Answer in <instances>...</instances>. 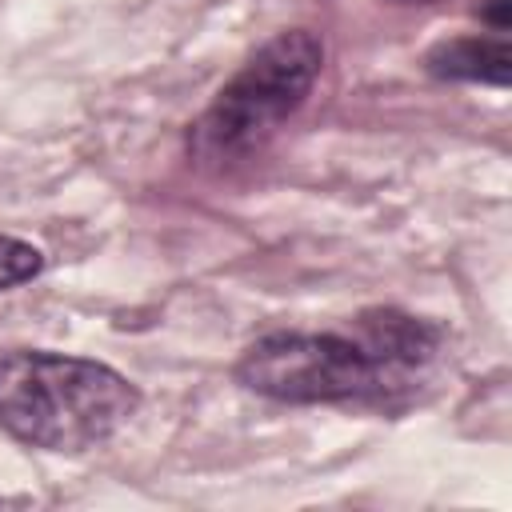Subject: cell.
Listing matches in <instances>:
<instances>
[{"mask_svg": "<svg viewBox=\"0 0 512 512\" xmlns=\"http://www.w3.org/2000/svg\"><path fill=\"white\" fill-rule=\"evenodd\" d=\"M420 364V340L408 316H360V336L340 332H272L236 364V380L288 404H336L384 396Z\"/></svg>", "mask_w": 512, "mask_h": 512, "instance_id": "1", "label": "cell"}, {"mask_svg": "<svg viewBox=\"0 0 512 512\" xmlns=\"http://www.w3.org/2000/svg\"><path fill=\"white\" fill-rule=\"evenodd\" d=\"M140 392L116 368L60 352L0 356V428L48 452H84L112 440Z\"/></svg>", "mask_w": 512, "mask_h": 512, "instance_id": "2", "label": "cell"}, {"mask_svg": "<svg viewBox=\"0 0 512 512\" xmlns=\"http://www.w3.org/2000/svg\"><path fill=\"white\" fill-rule=\"evenodd\" d=\"M324 68V44L308 28L280 32L268 40L208 104L196 120L192 148L200 156H240L272 136L312 92Z\"/></svg>", "mask_w": 512, "mask_h": 512, "instance_id": "3", "label": "cell"}, {"mask_svg": "<svg viewBox=\"0 0 512 512\" xmlns=\"http://www.w3.org/2000/svg\"><path fill=\"white\" fill-rule=\"evenodd\" d=\"M428 72L444 76V80H480V84H508L512 72V56H508V40L504 32H496L492 40L480 36H460L448 44H436L428 52Z\"/></svg>", "mask_w": 512, "mask_h": 512, "instance_id": "4", "label": "cell"}, {"mask_svg": "<svg viewBox=\"0 0 512 512\" xmlns=\"http://www.w3.org/2000/svg\"><path fill=\"white\" fill-rule=\"evenodd\" d=\"M44 268V252L20 236H0V292L40 276Z\"/></svg>", "mask_w": 512, "mask_h": 512, "instance_id": "5", "label": "cell"}, {"mask_svg": "<svg viewBox=\"0 0 512 512\" xmlns=\"http://www.w3.org/2000/svg\"><path fill=\"white\" fill-rule=\"evenodd\" d=\"M416 4H428V0H416Z\"/></svg>", "mask_w": 512, "mask_h": 512, "instance_id": "6", "label": "cell"}]
</instances>
